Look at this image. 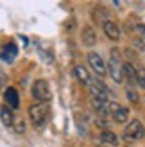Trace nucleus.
<instances>
[{
	"mask_svg": "<svg viewBox=\"0 0 145 147\" xmlns=\"http://www.w3.org/2000/svg\"><path fill=\"white\" fill-rule=\"evenodd\" d=\"M50 115V104L48 102H34V104L29 108V119H31L32 126L41 127L43 124L47 122Z\"/></svg>",
	"mask_w": 145,
	"mask_h": 147,
	"instance_id": "obj_1",
	"label": "nucleus"
},
{
	"mask_svg": "<svg viewBox=\"0 0 145 147\" xmlns=\"http://www.w3.org/2000/svg\"><path fill=\"white\" fill-rule=\"evenodd\" d=\"M122 61L120 59V50L118 49H113L111 50V57L107 61V67H106V74H109V77L115 81V83H124V76H122Z\"/></svg>",
	"mask_w": 145,
	"mask_h": 147,
	"instance_id": "obj_2",
	"label": "nucleus"
},
{
	"mask_svg": "<svg viewBox=\"0 0 145 147\" xmlns=\"http://www.w3.org/2000/svg\"><path fill=\"white\" fill-rule=\"evenodd\" d=\"M143 136H145V126L138 119L131 120L124 129V140L126 142H140V140H143Z\"/></svg>",
	"mask_w": 145,
	"mask_h": 147,
	"instance_id": "obj_3",
	"label": "nucleus"
},
{
	"mask_svg": "<svg viewBox=\"0 0 145 147\" xmlns=\"http://www.w3.org/2000/svg\"><path fill=\"white\" fill-rule=\"evenodd\" d=\"M31 93H32V97L38 102H48L50 99H52V92H50V86H48V83L45 79L34 81V84L31 88Z\"/></svg>",
	"mask_w": 145,
	"mask_h": 147,
	"instance_id": "obj_4",
	"label": "nucleus"
},
{
	"mask_svg": "<svg viewBox=\"0 0 145 147\" xmlns=\"http://www.w3.org/2000/svg\"><path fill=\"white\" fill-rule=\"evenodd\" d=\"M106 113L113 117V120L117 124H126L129 120V109L120 106L118 102L115 100H107V106H106Z\"/></svg>",
	"mask_w": 145,
	"mask_h": 147,
	"instance_id": "obj_5",
	"label": "nucleus"
},
{
	"mask_svg": "<svg viewBox=\"0 0 145 147\" xmlns=\"http://www.w3.org/2000/svg\"><path fill=\"white\" fill-rule=\"evenodd\" d=\"M86 59H88L90 68L95 72L99 77H104L106 76V63H104V59H102V56H100V54H97V52H88Z\"/></svg>",
	"mask_w": 145,
	"mask_h": 147,
	"instance_id": "obj_6",
	"label": "nucleus"
},
{
	"mask_svg": "<svg viewBox=\"0 0 145 147\" xmlns=\"http://www.w3.org/2000/svg\"><path fill=\"white\" fill-rule=\"evenodd\" d=\"M122 76H124V81L127 83L129 88H134L136 86V68L131 61H126L122 63ZM138 88V86H136Z\"/></svg>",
	"mask_w": 145,
	"mask_h": 147,
	"instance_id": "obj_7",
	"label": "nucleus"
},
{
	"mask_svg": "<svg viewBox=\"0 0 145 147\" xmlns=\"http://www.w3.org/2000/svg\"><path fill=\"white\" fill-rule=\"evenodd\" d=\"M102 31H104L107 40H111V41H118L120 40V29H118V25L115 24L113 20H106L104 22V24H102Z\"/></svg>",
	"mask_w": 145,
	"mask_h": 147,
	"instance_id": "obj_8",
	"label": "nucleus"
},
{
	"mask_svg": "<svg viewBox=\"0 0 145 147\" xmlns=\"http://www.w3.org/2000/svg\"><path fill=\"white\" fill-rule=\"evenodd\" d=\"M74 77H75L83 86H86V88L91 86V83H93L90 72L86 70V67H83V65H77V67H74Z\"/></svg>",
	"mask_w": 145,
	"mask_h": 147,
	"instance_id": "obj_9",
	"label": "nucleus"
},
{
	"mask_svg": "<svg viewBox=\"0 0 145 147\" xmlns=\"http://www.w3.org/2000/svg\"><path fill=\"white\" fill-rule=\"evenodd\" d=\"M81 40L84 47H93L97 43V31L91 25H84L83 32H81Z\"/></svg>",
	"mask_w": 145,
	"mask_h": 147,
	"instance_id": "obj_10",
	"label": "nucleus"
},
{
	"mask_svg": "<svg viewBox=\"0 0 145 147\" xmlns=\"http://www.w3.org/2000/svg\"><path fill=\"white\" fill-rule=\"evenodd\" d=\"M99 144L102 147H117L118 145V136L109 129H104L99 136Z\"/></svg>",
	"mask_w": 145,
	"mask_h": 147,
	"instance_id": "obj_11",
	"label": "nucleus"
},
{
	"mask_svg": "<svg viewBox=\"0 0 145 147\" xmlns=\"http://www.w3.org/2000/svg\"><path fill=\"white\" fill-rule=\"evenodd\" d=\"M4 100L7 102V108H11V109H16L20 106V99H18V92H16V88H5V92H4Z\"/></svg>",
	"mask_w": 145,
	"mask_h": 147,
	"instance_id": "obj_12",
	"label": "nucleus"
},
{
	"mask_svg": "<svg viewBox=\"0 0 145 147\" xmlns=\"http://www.w3.org/2000/svg\"><path fill=\"white\" fill-rule=\"evenodd\" d=\"M0 120H2L4 126L11 127L13 124H14V115H13V109H11V108H7V106H2V108H0Z\"/></svg>",
	"mask_w": 145,
	"mask_h": 147,
	"instance_id": "obj_13",
	"label": "nucleus"
},
{
	"mask_svg": "<svg viewBox=\"0 0 145 147\" xmlns=\"http://www.w3.org/2000/svg\"><path fill=\"white\" fill-rule=\"evenodd\" d=\"M16 54H18V49H16V45L14 43H9V45H5L4 47V50H2V61H5V63H11L14 57H16Z\"/></svg>",
	"mask_w": 145,
	"mask_h": 147,
	"instance_id": "obj_14",
	"label": "nucleus"
},
{
	"mask_svg": "<svg viewBox=\"0 0 145 147\" xmlns=\"http://www.w3.org/2000/svg\"><path fill=\"white\" fill-rule=\"evenodd\" d=\"M136 68V86H140L142 90H145V68L143 67H134Z\"/></svg>",
	"mask_w": 145,
	"mask_h": 147,
	"instance_id": "obj_15",
	"label": "nucleus"
},
{
	"mask_svg": "<svg viewBox=\"0 0 145 147\" xmlns=\"http://www.w3.org/2000/svg\"><path fill=\"white\" fill-rule=\"evenodd\" d=\"M127 99H129V102H131V104H134V106L140 102L138 92H134V88H129V86H127Z\"/></svg>",
	"mask_w": 145,
	"mask_h": 147,
	"instance_id": "obj_16",
	"label": "nucleus"
},
{
	"mask_svg": "<svg viewBox=\"0 0 145 147\" xmlns=\"http://www.w3.org/2000/svg\"><path fill=\"white\" fill-rule=\"evenodd\" d=\"M136 32H138V38L145 41V25H143V24H138V25H136Z\"/></svg>",
	"mask_w": 145,
	"mask_h": 147,
	"instance_id": "obj_17",
	"label": "nucleus"
},
{
	"mask_svg": "<svg viewBox=\"0 0 145 147\" xmlns=\"http://www.w3.org/2000/svg\"><path fill=\"white\" fill-rule=\"evenodd\" d=\"M134 47L140 49V50H145V41L140 40V38H134Z\"/></svg>",
	"mask_w": 145,
	"mask_h": 147,
	"instance_id": "obj_18",
	"label": "nucleus"
},
{
	"mask_svg": "<svg viewBox=\"0 0 145 147\" xmlns=\"http://www.w3.org/2000/svg\"><path fill=\"white\" fill-rule=\"evenodd\" d=\"M16 131H18V133H23V131H25V122L23 120H18V124H16Z\"/></svg>",
	"mask_w": 145,
	"mask_h": 147,
	"instance_id": "obj_19",
	"label": "nucleus"
},
{
	"mask_svg": "<svg viewBox=\"0 0 145 147\" xmlns=\"http://www.w3.org/2000/svg\"><path fill=\"white\" fill-rule=\"evenodd\" d=\"M4 83H5V76H4V74H0V88L4 86Z\"/></svg>",
	"mask_w": 145,
	"mask_h": 147,
	"instance_id": "obj_20",
	"label": "nucleus"
}]
</instances>
